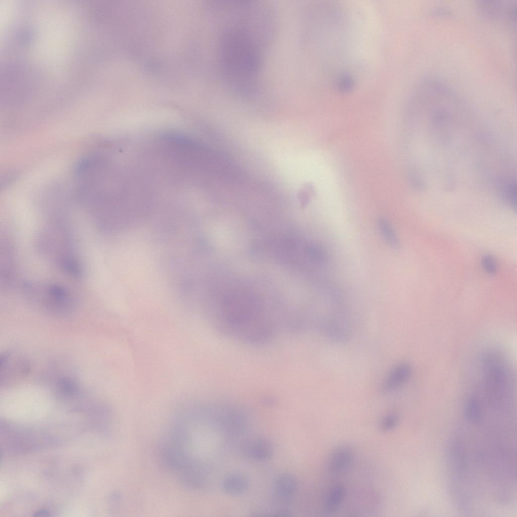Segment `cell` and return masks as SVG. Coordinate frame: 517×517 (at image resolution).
Returning a JSON list of instances; mask_svg holds the SVG:
<instances>
[{
    "mask_svg": "<svg viewBox=\"0 0 517 517\" xmlns=\"http://www.w3.org/2000/svg\"><path fill=\"white\" fill-rule=\"evenodd\" d=\"M275 493L281 501L289 500L298 488L296 478L292 474L284 473L279 475L274 481Z\"/></svg>",
    "mask_w": 517,
    "mask_h": 517,
    "instance_id": "ba28073f",
    "label": "cell"
},
{
    "mask_svg": "<svg viewBox=\"0 0 517 517\" xmlns=\"http://www.w3.org/2000/svg\"><path fill=\"white\" fill-rule=\"evenodd\" d=\"M345 495V489L343 486L336 485L331 487L324 501L325 511L328 514L335 512L342 504Z\"/></svg>",
    "mask_w": 517,
    "mask_h": 517,
    "instance_id": "30bf717a",
    "label": "cell"
},
{
    "mask_svg": "<svg viewBox=\"0 0 517 517\" xmlns=\"http://www.w3.org/2000/svg\"><path fill=\"white\" fill-rule=\"evenodd\" d=\"M35 516H45L48 514V512L45 510H41L39 511H37L36 513H35Z\"/></svg>",
    "mask_w": 517,
    "mask_h": 517,
    "instance_id": "5bb4252c",
    "label": "cell"
},
{
    "mask_svg": "<svg viewBox=\"0 0 517 517\" xmlns=\"http://www.w3.org/2000/svg\"><path fill=\"white\" fill-rule=\"evenodd\" d=\"M269 88H270V87H269ZM269 88H268V89H269ZM269 89H268V92H267V93L266 95H265V97H264L263 98H262V99H260L258 100H258H262V99H263L265 98L266 97V96H267V95H268V92H269ZM225 98H227V99H231V100H235V101H236V100H234V99H230V98H226V97H225ZM237 101H238V100H237ZM256 101H257V100H256Z\"/></svg>",
    "mask_w": 517,
    "mask_h": 517,
    "instance_id": "9a60e30c",
    "label": "cell"
},
{
    "mask_svg": "<svg viewBox=\"0 0 517 517\" xmlns=\"http://www.w3.org/2000/svg\"><path fill=\"white\" fill-rule=\"evenodd\" d=\"M249 479L241 473H235L227 476L223 481L222 489L229 495H238L244 493L248 488Z\"/></svg>",
    "mask_w": 517,
    "mask_h": 517,
    "instance_id": "9c48e42d",
    "label": "cell"
},
{
    "mask_svg": "<svg viewBox=\"0 0 517 517\" xmlns=\"http://www.w3.org/2000/svg\"><path fill=\"white\" fill-rule=\"evenodd\" d=\"M22 288L30 301L51 315L68 316L77 309L76 295L63 284L54 282H24Z\"/></svg>",
    "mask_w": 517,
    "mask_h": 517,
    "instance_id": "7a4b0ae2",
    "label": "cell"
},
{
    "mask_svg": "<svg viewBox=\"0 0 517 517\" xmlns=\"http://www.w3.org/2000/svg\"><path fill=\"white\" fill-rule=\"evenodd\" d=\"M399 418L396 414H388L384 416L380 421L379 428L383 432H388L396 427Z\"/></svg>",
    "mask_w": 517,
    "mask_h": 517,
    "instance_id": "7c38bea8",
    "label": "cell"
},
{
    "mask_svg": "<svg viewBox=\"0 0 517 517\" xmlns=\"http://www.w3.org/2000/svg\"><path fill=\"white\" fill-rule=\"evenodd\" d=\"M482 266L484 271L489 274H494L497 271V263L491 255H484L482 259Z\"/></svg>",
    "mask_w": 517,
    "mask_h": 517,
    "instance_id": "4fadbf2b",
    "label": "cell"
},
{
    "mask_svg": "<svg viewBox=\"0 0 517 517\" xmlns=\"http://www.w3.org/2000/svg\"><path fill=\"white\" fill-rule=\"evenodd\" d=\"M354 452L349 446L342 445L331 452L327 460V468L332 473H340L347 469L351 463Z\"/></svg>",
    "mask_w": 517,
    "mask_h": 517,
    "instance_id": "8992f818",
    "label": "cell"
},
{
    "mask_svg": "<svg viewBox=\"0 0 517 517\" xmlns=\"http://www.w3.org/2000/svg\"><path fill=\"white\" fill-rule=\"evenodd\" d=\"M37 245L40 253L64 275L80 279L83 267L76 252L70 230L62 221L47 224L39 233Z\"/></svg>",
    "mask_w": 517,
    "mask_h": 517,
    "instance_id": "6da1fadb",
    "label": "cell"
},
{
    "mask_svg": "<svg viewBox=\"0 0 517 517\" xmlns=\"http://www.w3.org/2000/svg\"><path fill=\"white\" fill-rule=\"evenodd\" d=\"M516 1H481L478 8L483 16L510 26L515 24Z\"/></svg>",
    "mask_w": 517,
    "mask_h": 517,
    "instance_id": "277c9868",
    "label": "cell"
},
{
    "mask_svg": "<svg viewBox=\"0 0 517 517\" xmlns=\"http://www.w3.org/2000/svg\"><path fill=\"white\" fill-rule=\"evenodd\" d=\"M412 372L411 364L403 362L395 366L382 384V393L391 392L403 385L410 378Z\"/></svg>",
    "mask_w": 517,
    "mask_h": 517,
    "instance_id": "5b68a950",
    "label": "cell"
},
{
    "mask_svg": "<svg viewBox=\"0 0 517 517\" xmlns=\"http://www.w3.org/2000/svg\"><path fill=\"white\" fill-rule=\"evenodd\" d=\"M274 452V447L271 442L263 437L251 439L244 448L245 455L251 460L258 461L270 459Z\"/></svg>",
    "mask_w": 517,
    "mask_h": 517,
    "instance_id": "52a82bcc",
    "label": "cell"
},
{
    "mask_svg": "<svg viewBox=\"0 0 517 517\" xmlns=\"http://www.w3.org/2000/svg\"><path fill=\"white\" fill-rule=\"evenodd\" d=\"M377 224L380 234L387 243L392 248H397L399 246L398 238L389 222L381 218L378 219Z\"/></svg>",
    "mask_w": 517,
    "mask_h": 517,
    "instance_id": "8fae6325",
    "label": "cell"
},
{
    "mask_svg": "<svg viewBox=\"0 0 517 517\" xmlns=\"http://www.w3.org/2000/svg\"><path fill=\"white\" fill-rule=\"evenodd\" d=\"M0 381L1 386H13L23 379L29 373L30 365L21 355L13 352H5L0 359Z\"/></svg>",
    "mask_w": 517,
    "mask_h": 517,
    "instance_id": "3957f363",
    "label": "cell"
}]
</instances>
